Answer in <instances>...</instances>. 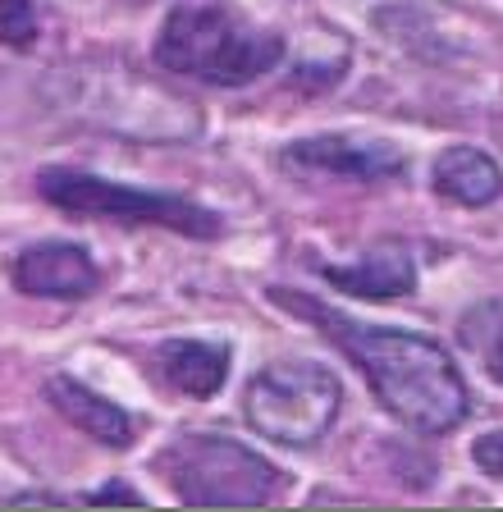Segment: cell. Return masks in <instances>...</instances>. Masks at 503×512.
I'll use <instances>...</instances> for the list:
<instances>
[{
  "instance_id": "obj_1",
  "label": "cell",
  "mask_w": 503,
  "mask_h": 512,
  "mask_svg": "<svg viewBox=\"0 0 503 512\" xmlns=\"http://www.w3.org/2000/svg\"><path fill=\"white\" fill-rule=\"evenodd\" d=\"M279 307L316 320L334 343H339L357 366H362L371 394L380 398L394 421L421 430V435H449L467 421L471 394L458 375L453 357L435 339L412 330H385V325H362L334 307H321L311 298H298L293 288H270Z\"/></svg>"
},
{
  "instance_id": "obj_2",
  "label": "cell",
  "mask_w": 503,
  "mask_h": 512,
  "mask_svg": "<svg viewBox=\"0 0 503 512\" xmlns=\"http://www.w3.org/2000/svg\"><path fill=\"white\" fill-rule=\"evenodd\" d=\"M284 60V37L234 19L220 5H179L161 23L156 64L211 87H247Z\"/></svg>"
},
{
  "instance_id": "obj_3",
  "label": "cell",
  "mask_w": 503,
  "mask_h": 512,
  "mask_svg": "<svg viewBox=\"0 0 503 512\" xmlns=\"http://www.w3.org/2000/svg\"><path fill=\"white\" fill-rule=\"evenodd\" d=\"M156 471L183 503L197 508H257L284 490V471L229 435H183L156 453Z\"/></svg>"
},
{
  "instance_id": "obj_4",
  "label": "cell",
  "mask_w": 503,
  "mask_h": 512,
  "mask_svg": "<svg viewBox=\"0 0 503 512\" xmlns=\"http://www.w3.org/2000/svg\"><path fill=\"white\" fill-rule=\"evenodd\" d=\"M343 389L316 362H270L243 389V416L261 439L284 448H311L330 435Z\"/></svg>"
},
{
  "instance_id": "obj_5",
  "label": "cell",
  "mask_w": 503,
  "mask_h": 512,
  "mask_svg": "<svg viewBox=\"0 0 503 512\" xmlns=\"http://www.w3.org/2000/svg\"><path fill=\"white\" fill-rule=\"evenodd\" d=\"M37 192L55 211L83 215V220H119V224H161L188 238H215L225 224L206 206L188 202V197H170V192H147L129 188V183L101 179V174L83 170H42L37 174Z\"/></svg>"
},
{
  "instance_id": "obj_6",
  "label": "cell",
  "mask_w": 503,
  "mask_h": 512,
  "mask_svg": "<svg viewBox=\"0 0 503 512\" xmlns=\"http://www.w3.org/2000/svg\"><path fill=\"white\" fill-rule=\"evenodd\" d=\"M284 165L307 179H348V183H385L407 174V156L394 142L357 138V133H321L284 147Z\"/></svg>"
},
{
  "instance_id": "obj_7",
  "label": "cell",
  "mask_w": 503,
  "mask_h": 512,
  "mask_svg": "<svg viewBox=\"0 0 503 512\" xmlns=\"http://www.w3.org/2000/svg\"><path fill=\"white\" fill-rule=\"evenodd\" d=\"M10 279L28 298H87L97 293L101 270L78 243H33L10 261Z\"/></svg>"
},
{
  "instance_id": "obj_8",
  "label": "cell",
  "mask_w": 503,
  "mask_h": 512,
  "mask_svg": "<svg viewBox=\"0 0 503 512\" xmlns=\"http://www.w3.org/2000/svg\"><path fill=\"white\" fill-rule=\"evenodd\" d=\"M46 398H51V407L65 416L69 426H78L87 439H97L106 448H129L133 435H138V421L124 407L110 403L97 389H87L74 375H51L46 380Z\"/></svg>"
},
{
  "instance_id": "obj_9",
  "label": "cell",
  "mask_w": 503,
  "mask_h": 512,
  "mask_svg": "<svg viewBox=\"0 0 503 512\" xmlns=\"http://www.w3.org/2000/svg\"><path fill=\"white\" fill-rule=\"evenodd\" d=\"M321 279L334 284L339 293H357V298L385 302V298H403L417 288V266L403 247H380V252L357 256L353 266H321Z\"/></svg>"
},
{
  "instance_id": "obj_10",
  "label": "cell",
  "mask_w": 503,
  "mask_h": 512,
  "mask_svg": "<svg viewBox=\"0 0 503 512\" xmlns=\"http://www.w3.org/2000/svg\"><path fill=\"white\" fill-rule=\"evenodd\" d=\"M430 183L453 206H490L503 192V170L481 147H444L430 165Z\"/></svg>"
},
{
  "instance_id": "obj_11",
  "label": "cell",
  "mask_w": 503,
  "mask_h": 512,
  "mask_svg": "<svg viewBox=\"0 0 503 512\" xmlns=\"http://www.w3.org/2000/svg\"><path fill=\"white\" fill-rule=\"evenodd\" d=\"M156 366H161L165 384H174L179 394L211 398L229 380V348L206 339H165L156 348Z\"/></svg>"
},
{
  "instance_id": "obj_12",
  "label": "cell",
  "mask_w": 503,
  "mask_h": 512,
  "mask_svg": "<svg viewBox=\"0 0 503 512\" xmlns=\"http://www.w3.org/2000/svg\"><path fill=\"white\" fill-rule=\"evenodd\" d=\"M462 343H467L481 366L503 384V302H485L462 320Z\"/></svg>"
},
{
  "instance_id": "obj_13",
  "label": "cell",
  "mask_w": 503,
  "mask_h": 512,
  "mask_svg": "<svg viewBox=\"0 0 503 512\" xmlns=\"http://www.w3.org/2000/svg\"><path fill=\"white\" fill-rule=\"evenodd\" d=\"M37 42V10L33 0H0V46L28 51Z\"/></svg>"
},
{
  "instance_id": "obj_14",
  "label": "cell",
  "mask_w": 503,
  "mask_h": 512,
  "mask_svg": "<svg viewBox=\"0 0 503 512\" xmlns=\"http://www.w3.org/2000/svg\"><path fill=\"white\" fill-rule=\"evenodd\" d=\"M471 458H476V467H481L485 476L503 480V430H494V435H481V439H476Z\"/></svg>"
},
{
  "instance_id": "obj_15",
  "label": "cell",
  "mask_w": 503,
  "mask_h": 512,
  "mask_svg": "<svg viewBox=\"0 0 503 512\" xmlns=\"http://www.w3.org/2000/svg\"><path fill=\"white\" fill-rule=\"evenodd\" d=\"M87 503H142L138 490H124V485H110V490L87 494Z\"/></svg>"
}]
</instances>
